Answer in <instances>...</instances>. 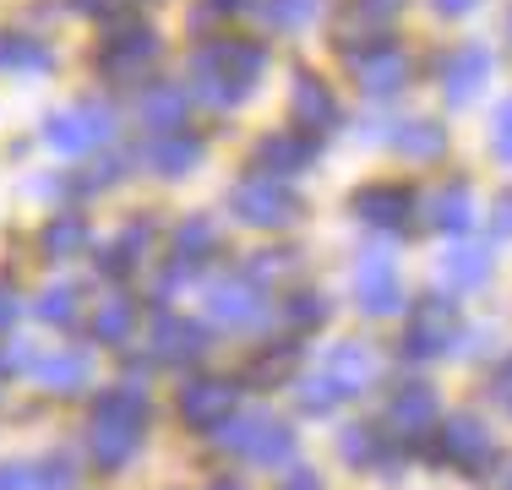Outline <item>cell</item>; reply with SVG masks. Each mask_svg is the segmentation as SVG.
Returning <instances> with one entry per match:
<instances>
[{
	"label": "cell",
	"instance_id": "1",
	"mask_svg": "<svg viewBox=\"0 0 512 490\" xmlns=\"http://www.w3.org/2000/svg\"><path fill=\"white\" fill-rule=\"evenodd\" d=\"M267 71V49L246 39H213L191 55V98L207 109H235L251 98V82Z\"/></svg>",
	"mask_w": 512,
	"mask_h": 490
},
{
	"label": "cell",
	"instance_id": "27",
	"mask_svg": "<svg viewBox=\"0 0 512 490\" xmlns=\"http://www.w3.org/2000/svg\"><path fill=\"white\" fill-rule=\"evenodd\" d=\"M39 245H44V256H55V262L77 256L82 245H88V218H77V213L50 218V224H44V235H39Z\"/></svg>",
	"mask_w": 512,
	"mask_h": 490
},
{
	"label": "cell",
	"instance_id": "25",
	"mask_svg": "<svg viewBox=\"0 0 512 490\" xmlns=\"http://www.w3.org/2000/svg\"><path fill=\"white\" fill-rule=\"evenodd\" d=\"M425 207H431V213H425V224L442 229V235H458V229L474 224V196H469V186H463V180H458V186H442Z\"/></svg>",
	"mask_w": 512,
	"mask_h": 490
},
{
	"label": "cell",
	"instance_id": "48",
	"mask_svg": "<svg viewBox=\"0 0 512 490\" xmlns=\"http://www.w3.org/2000/svg\"><path fill=\"white\" fill-rule=\"evenodd\" d=\"M491 229H496V240L512 235V191L502 196V202H496V224H491Z\"/></svg>",
	"mask_w": 512,
	"mask_h": 490
},
{
	"label": "cell",
	"instance_id": "3",
	"mask_svg": "<svg viewBox=\"0 0 512 490\" xmlns=\"http://www.w3.org/2000/svg\"><path fill=\"white\" fill-rule=\"evenodd\" d=\"M115 137V109L109 104H71L60 109V115L44 120V142L55 147L60 158H77V153H93V147H104Z\"/></svg>",
	"mask_w": 512,
	"mask_h": 490
},
{
	"label": "cell",
	"instance_id": "43",
	"mask_svg": "<svg viewBox=\"0 0 512 490\" xmlns=\"http://www.w3.org/2000/svg\"><path fill=\"white\" fill-rule=\"evenodd\" d=\"M289 360H295V343H284V349L262 354V360H256V376H278V371H289Z\"/></svg>",
	"mask_w": 512,
	"mask_h": 490
},
{
	"label": "cell",
	"instance_id": "19",
	"mask_svg": "<svg viewBox=\"0 0 512 490\" xmlns=\"http://www.w3.org/2000/svg\"><path fill=\"white\" fill-rule=\"evenodd\" d=\"M409 207H414L409 186H365V191H355V213L376 229H404Z\"/></svg>",
	"mask_w": 512,
	"mask_h": 490
},
{
	"label": "cell",
	"instance_id": "13",
	"mask_svg": "<svg viewBox=\"0 0 512 490\" xmlns=\"http://www.w3.org/2000/svg\"><path fill=\"white\" fill-rule=\"evenodd\" d=\"M186 115H191V88H180V82H153V88L142 93V104H137V120L153 131V137L180 131Z\"/></svg>",
	"mask_w": 512,
	"mask_h": 490
},
{
	"label": "cell",
	"instance_id": "26",
	"mask_svg": "<svg viewBox=\"0 0 512 490\" xmlns=\"http://www.w3.org/2000/svg\"><path fill=\"white\" fill-rule=\"evenodd\" d=\"M93 420H137L148 425V387L126 382V387H109L99 403H93Z\"/></svg>",
	"mask_w": 512,
	"mask_h": 490
},
{
	"label": "cell",
	"instance_id": "5",
	"mask_svg": "<svg viewBox=\"0 0 512 490\" xmlns=\"http://www.w3.org/2000/svg\"><path fill=\"white\" fill-rule=\"evenodd\" d=\"M158 33L142 28V22H120V33H109L99 49V77L104 82H142L148 66L158 60Z\"/></svg>",
	"mask_w": 512,
	"mask_h": 490
},
{
	"label": "cell",
	"instance_id": "6",
	"mask_svg": "<svg viewBox=\"0 0 512 490\" xmlns=\"http://www.w3.org/2000/svg\"><path fill=\"white\" fill-rule=\"evenodd\" d=\"M458 338V305L442 300V294H431V300H420L409 311V338H404V354L414 360H436V354H447Z\"/></svg>",
	"mask_w": 512,
	"mask_h": 490
},
{
	"label": "cell",
	"instance_id": "7",
	"mask_svg": "<svg viewBox=\"0 0 512 490\" xmlns=\"http://www.w3.org/2000/svg\"><path fill=\"white\" fill-rule=\"evenodd\" d=\"M148 349H153V360H164V365H191L207 354V327L191 322V316L158 311L153 327H148Z\"/></svg>",
	"mask_w": 512,
	"mask_h": 490
},
{
	"label": "cell",
	"instance_id": "9",
	"mask_svg": "<svg viewBox=\"0 0 512 490\" xmlns=\"http://www.w3.org/2000/svg\"><path fill=\"white\" fill-rule=\"evenodd\" d=\"M235 398L240 387L224 382V376H202V382H191L180 392V420L191 425V431H218V425L235 414Z\"/></svg>",
	"mask_w": 512,
	"mask_h": 490
},
{
	"label": "cell",
	"instance_id": "42",
	"mask_svg": "<svg viewBox=\"0 0 512 490\" xmlns=\"http://www.w3.org/2000/svg\"><path fill=\"white\" fill-rule=\"evenodd\" d=\"M148 240H153V229H148V224H142V218H137V224H126V235H120V251H126L131 262H137V256L148 251Z\"/></svg>",
	"mask_w": 512,
	"mask_h": 490
},
{
	"label": "cell",
	"instance_id": "49",
	"mask_svg": "<svg viewBox=\"0 0 512 490\" xmlns=\"http://www.w3.org/2000/svg\"><path fill=\"white\" fill-rule=\"evenodd\" d=\"M474 6H480V0H436V11H442V17H469Z\"/></svg>",
	"mask_w": 512,
	"mask_h": 490
},
{
	"label": "cell",
	"instance_id": "36",
	"mask_svg": "<svg viewBox=\"0 0 512 490\" xmlns=\"http://www.w3.org/2000/svg\"><path fill=\"white\" fill-rule=\"evenodd\" d=\"M71 6L82 11V17H99V22H131V0H71Z\"/></svg>",
	"mask_w": 512,
	"mask_h": 490
},
{
	"label": "cell",
	"instance_id": "50",
	"mask_svg": "<svg viewBox=\"0 0 512 490\" xmlns=\"http://www.w3.org/2000/svg\"><path fill=\"white\" fill-rule=\"evenodd\" d=\"M496 392H502V398L512 403V360L502 365V371H496Z\"/></svg>",
	"mask_w": 512,
	"mask_h": 490
},
{
	"label": "cell",
	"instance_id": "20",
	"mask_svg": "<svg viewBox=\"0 0 512 490\" xmlns=\"http://www.w3.org/2000/svg\"><path fill=\"white\" fill-rule=\"evenodd\" d=\"M93 376V360L82 349H55L44 360H33V382L50 387V392H82Z\"/></svg>",
	"mask_w": 512,
	"mask_h": 490
},
{
	"label": "cell",
	"instance_id": "44",
	"mask_svg": "<svg viewBox=\"0 0 512 490\" xmlns=\"http://www.w3.org/2000/svg\"><path fill=\"white\" fill-rule=\"evenodd\" d=\"M131 267H137V262H131V256L120 251V245H109V251L99 256V273H109V278H126Z\"/></svg>",
	"mask_w": 512,
	"mask_h": 490
},
{
	"label": "cell",
	"instance_id": "29",
	"mask_svg": "<svg viewBox=\"0 0 512 490\" xmlns=\"http://www.w3.org/2000/svg\"><path fill=\"white\" fill-rule=\"evenodd\" d=\"M131 327H137V305L126 300V294H115V300L99 305V316H93V338L99 343H126Z\"/></svg>",
	"mask_w": 512,
	"mask_h": 490
},
{
	"label": "cell",
	"instance_id": "37",
	"mask_svg": "<svg viewBox=\"0 0 512 490\" xmlns=\"http://www.w3.org/2000/svg\"><path fill=\"white\" fill-rule=\"evenodd\" d=\"M398 11H404V0H355V22H365V28H382Z\"/></svg>",
	"mask_w": 512,
	"mask_h": 490
},
{
	"label": "cell",
	"instance_id": "45",
	"mask_svg": "<svg viewBox=\"0 0 512 490\" xmlns=\"http://www.w3.org/2000/svg\"><path fill=\"white\" fill-rule=\"evenodd\" d=\"M0 490H33V469H22V463H0Z\"/></svg>",
	"mask_w": 512,
	"mask_h": 490
},
{
	"label": "cell",
	"instance_id": "12",
	"mask_svg": "<svg viewBox=\"0 0 512 490\" xmlns=\"http://www.w3.org/2000/svg\"><path fill=\"white\" fill-rule=\"evenodd\" d=\"M355 77H360V93L387 98V93H398L409 82V55L393 49V44H371L365 55H355Z\"/></svg>",
	"mask_w": 512,
	"mask_h": 490
},
{
	"label": "cell",
	"instance_id": "14",
	"mask_svg": "<svg viewBox=\"0 0 512 490\" xmlns=\"http://www.w3.org/2000/svg\"><path fill=\"white\" fill-rule=\"evenodd\" d=\"M491 71H496V55L485 44H469V49H458L453 60H447V71H442V88H447V104H469L474 93L491 82Z\"/></svg>",
	"mask_w": 512,
	"mask_h": 490
},
{
	"label": "cell",
	"instance_id": "8",
	"mask_svg": "<svg viewBox=\"0 0 512 490\" xmlns=\"http://www.w3.org/2000/svg\"><path fill=\"white\" fill-rule=\"evenodd\" d=\"M207 316L218 327H256L267 316V300L256 278H213L207 284Z\"/></svg>",
	"mask_w": 512,
	"mask_h": 490
},
{
	"label": "cell",
	"instance_id": "22",
	"mask_svg": "<svg viewBox=\"0 0 512 490\" xmlns=\"http://www.w3.org/2000/svg\"><path fill=\"white\" fill-rule=\"evenodd\" d=\"M0 71H11V77H50L55 55L50 44L28 39V33H0Z\"/></svg>",
	"mask_w": 512,
	"mask_h": 490
},
{
	"label": "cell",
	"instance_id": "16",
	"mask_svg": "<svg viewBox=\"0 0 512 490\" xmlns=\"http://www.w3.org/2000/svg\"><path fill=\"white\" fill-rule=\"evenodd\" d=\"M311 158H316L311 131H273V137L256 142V169H267V175H295Z\"/></svg>",
	"mask_w": 512,
	"mask_h": 490
},
{
	"label": "cell",
	"instance_id": "2",
	"mask_svg": "<svg viewBox=\"0 0 512 490\" xmlns=\"http://www.w3.org/2000/svg\"><path fill=\"white\" fill-rule=\"evenodd\" d=\"M213 441L224 452H240V458L262 463V469H278V463L295 458V431H289V425H278V414H267V409L229 414V420L213 431Z\"/></svg>",
	"mask_w": 512,
	"mask_h": 490
},
{
	"label": "cell",
	"instance_id": "39",
	"mask_svg": "<svg viewBox=\"0 0 512 490\" xmlns=\"http://www.w3.org/2000/svg\"><path fill=\"white\" fill-rule=\"evenodd\" d=\"M491 147H496V158L502 164H512V98L502 109H496V126H491Z\"/></svg>",
	"mask_w": 512,
	"mask_h": 490
},
{
	"label": "cell",
	"instance_id": "11",
	"mask_svg": "<svg viewBox=\"0 0 512 490\" xmlns=\"http://www.w3.org/2000/svg\"><path fill=\"white\" fill-rule=\"evenodd\" d=\"M442 458L458 463L463 474H485L496 463V441L480 420H447L442 425Z\"/></svg>",
	"mask_w": 512,
	"mask_h": 490
},
{
	"label": "cell",
	"instance_id": "15",
	"mask_svg": "<svg viewBox=\"0 0 512 490\" xmlns=\"http://www.w3.org/2000/svg\"><path fill=\"white\" fill-rule=\"evenodd\" d=\"M289 115H295L300 131L322 137V131L338 120V104H333V93H327V82L311 77V71H300V77H295V93H289Z\"/></svg>",
	"mask_w": 512,
	"mask_h": 490
},
{
	"label": "cell",
	"instance_id": "18",
	"mask_svg": "<svg viewBox=\"0 0 512 490\" xmlns=\"http://www.w3.org/2000/svg\"><path fill=\"white\" fill-rule=\"evenodd\" d=\"M93 463L99 469H126L142 447V425L137 420H93Z\"/></svg>",
	"mask_w": 512,
	"mask_h": 490
},
{
	"label": "cell",
	"instance_id": "47",
	"mask_svg": "<svg viewBox=\"0 0 512 490\" xmlns=\"http://www.w3.org/2000/svg\"><path fill=\"white\" fill-rule=\"evenodd\" d=\"M22 316V300H17V289H6L0 284V327H11Z\"/></svg>",
	"mask_w": 512,
	"mask_h": 490
},
{
	"label": "cell",
	"instance_id": "4",
	"mask_svg": "<svg viewBox=\"0 0 512 490\" xmlns=\"http://www.w3.org/2000/svg\"><path fill=\"white\" fill-rule=\"evenodd\" d=\"M229 207H235V218H240V224H251V229H284V224H295V213H300L295 191L278 186V175L240 180L235 196H229Z\"/></svg>",
	"mask_w": 512,
	"mask_h": 490
},
{
	"label": "cell",
	"instance_id": "31",
	"mask_svg": "<svg viewBox=\"0 0 512 490\" xmlns=\"http://www.w3.org/2000/svg\"><path fill=\"white\" fill-rule=\"evenodd\" d=\"M33 311H39V322H50V327H71V322H77V289H71V284H50L39 294Z\"/></svg>",
	"mask_w": 512,
	"mask_h": 490
},
{
	"label": "cell",
	"instance_id": "34",
	"mask_svg": "<svg viewBox=\"0 0 512 490\" xmlns=\"http://www.w3.org/2000/svg\"><path fill=\"white\" fill-rule=\"evenodd\" d=\"M338 447H344L349 463H376V458H382V436H376L371 425H349Z\"/></svg>",
	"mask_w": 512,
	"mask_h": 490
},
{
	"label": "cell",
	"instance_id": "30",
	"mask_svg": "<svg viewBox=\"0 0 512 490\" xmlns=\"http://www.w3.org/2000/svg\"><path fill=\"white\" fill-rule=\"evenodd\" d=\"M322 0H262V22L267 28H306L316 22Z\"/></svg>",
	"mask_w": 512,
	"mask_h": 490
},
{
	"label": "cell",
	"instance_id": "24",
	"mask_svg": "<svg viewBox=\"0 0 512 490\" xmlns=\"http://www.w3.org/2000/svg\"><path fill=\"white\" fill-rule=\"evenodd\" d=\"M491 245H453V251L442 256V284H453V289H474V284H485L491 278Z\"/></svg>",
	"mask_w": 512,
	"mask_h": 490
},
{
	"label": "cell",
	"instance_id": "17",
	"mask_svg": "<svg viewBox=\"0 0 512 490\" xmlns=\"http://www.w3.org/2000/svg\"><path fill=\"white\" fill-rule=\"evenodd\" d=\"M137 158H142V164H153L164 180H180V175H191V169L202 164V142L186 137V131H164V137L142 142Z\"/></svg>",
	"mask_w": 512,
	"mask_h": 490
},
{
	"label": "cell",
	"instance_id": "32",
	"mask_svg": "<svg viewBox=\"0 0 512 490\" xmlns=\"http://www.w3.org/2000/svg\"><path fill=\"white\" fill-rule=\"evenodd\" d=\"M213 245H218V224H213V218H186V224L175 229V256H197V262H202Z\"/></svg>",
	"mask_w": 512,
	"mask_h": 490
},
{
	"label": "cell",
	"instance_id": "33",
	"mask_svg": "<svg viewBox=\"0 0 512 490\" xmlns=\"http://www.w3.org/2000/svg\"><path fill=\"white\" fill-rule=\"evenodd\" d=\"M295 398H300V409H306V414H333L344 392H338V382L322 371V376H306V382L295 387Z\"/></svg>",
	"mask_w": 512,
	"mask_h": 490
},
{
	"label": "cell",
	"instance_id": "41",
	"mask_svg": "<svg viewBox=\"0 0 512 490\" xmlns=\"http://www.w3.org/2000/svg\"><path fill=\"white\" fill-rule=\"evenodd\" d=\"M66 485H71V463L66 458H55L44 474H33V490H66Z\"/></svg>",
	"mask_w": 512,
	"mask_h": 490
},
{
	"label": "cell",
	"instance_id": "21",
	"mask_svg": "<svg viewBox=\"0 0 512 490\" xmlns=\"http://www.w3.org/2000/svg\"><path fill=\"white\" fill-rule=\"evenodd\" d=\"M327 376L338 382V392H344V398L365 392V387L376 382V354H371V343H338V349L327 354Z\"/></svg>",
	"mask_w": 512,
	"mask_h": 490
},
{
	"label": "cell",
	"instance_id": "23",
	"mask_svg": "<svg viewBox=\"0 0 512 490\" xmlns=\"http://www.w3.org/2000/svg\"><path fill=\"white\" fill-rule=\"evenodd\" d=\"M436 414H442V403H436V392H431V387H420V382H409V387L393 398V409H387V420H393V431H404V436H420V431H431V425H436Z\"/></svg>",
	"mask_w": 512,
	"mask_h": 490
},
{
	"label": "cell",
	"instance_id": "52",
	"mask_svg": "<svg viewBox=\"0 0 512 490\" xmlns=\"http://www.w3.org/2000/svg\"><path fill=\"white\" fill-rule=\"evenodd\" d=\"M507 490H512V480H507Z\"/></svg>",
	"mask_w": 512,
	"mask_h": 490
},
{
	"label": "cell",
	"instance_id": "51",
	"mask_svg": "<svg viewBox=\"0 0 512 490\" xmlns=\"http://www.w3.org/2000/svg\"><path fill=\"white\" fill-rule=\"evenodd\" d=\"M207 490H240V485H235V480H224V485H207Z\"/></svg>",
	"mask_w": 512,
	"mask_h": 490
},
{
	"label": "cell",
	"instance_id": "10",
	"mask_svg": "<svg viewBox=\"0 0 512 490\" xmlns=\"http://www.w3.org/2000/svg\"><path fill=\"white\" fill-rule=\"evenodd\" d=\"M355 289H360V311H371V316H393L398 311V267H393V256L387 251H365L360 256V267H355Z\"/></svg>",
	"mask_w": 512,
	"mask_h": 490
},
{
	"label": "cell",
	"instance_id": "40",
	"mask_svg": "<svg viewBox=\"0 0 512 490\" xmlns=\"http://www.w3.org/2000/svg\"><path fill=\"white\" fill-rule=\"evenodd\" d=\"M120 169H126L120 158H104V164H93V175H82L77 186L82 191H104V186H115V180H120Z\"/></svg>",
	"mask_w": 512,
	"mask_h": 490
},
{
	"label": "cell",
	"instance_id": "35",
	"mask_svg": "<svg viewBox=\"0 0 512 490\" xmlns=\"http://www.w3.org/2000/svg\"><path fill=\"white\" fill-rule=\"evenodd\" d=\"M284 316L295 327H322L327 322V300H322V294H311V289H300L295 300H284Z\"/></svg>",
	"mask_w": 512,
	"mask_h": 490
},
{
	"label": "cell",
	"instance_id": "28",
	"mask_svg": "<svg viewBox=\"0 0 512 490\" xmlns=\"http://www.w3.org/2000/svg\"><path fill=\"white\" fill-rule=\"evenodd\" d=\"M393 147L409 158H442L447 153V131L436 126V120H404V126L393 131Z\"/></svg>",
	"mask_w": 512,
	"mask_h": 490
},
{
	"label": "cell",
	"instance_id": "38",
	"mask_svg": "<svg viewBox=\"0 0 512 490\" xmlns=\"http://www.w3.org/2000/svg\"><path fill=\"white\" fill-rule=\"evenodd\" d=\"M284 273H295V256H289V251H256V262H251L246 278H284Z\"/></svg>",
	"mask_w": 512,
	"mask_h": 490
},
{
	"label": "cell",
	"instance_id": "46",
	"mask_svg": "<svg viewBox=\"0 0 512 490\" xmlns=\"http://www.w3.org/2000/svg\"><path fill=\"white\" fill-rule=\"evenodd\" d=\"M278 490H322V474H311V469H289Z\"/></svg>",
	"mask_w": 512,
	"mask_h": 490
}]
</instances>
